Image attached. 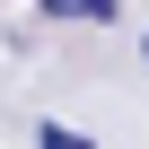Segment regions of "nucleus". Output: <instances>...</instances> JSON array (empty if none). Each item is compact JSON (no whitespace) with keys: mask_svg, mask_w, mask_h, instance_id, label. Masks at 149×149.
Returning <instances> with one entry per match:
<instances>
[{"mask_svg":"<svg viewBox=\"0 0 149 149\" xmlns=\"http://www.w3.org/2000/svg\"><path fill=\"white\" fill-rule=\"evenodd\" d=\"M140 53H149V44H140Z\"/></svg>","mask_w":149,"mask_h":149,"instance_id":"obj_3","label":"nucleus"},{"mask_svg":"<svg viewBox=\"0 0 149 149\" xmlns=\"http://www.w3.org/2000/svg\"><path fill=\"white\" fill-rule=\"evenodd\" d=\"M35 149H97V140H79V132H61V123H44V132H35Z\"/></svg>","mask_w":149,"mask_h":149,"instance_id":"obj_2","label":"nucleus"},{"mask_svg":"<svg viewBox=\"0 0 149 149\" xmlns=\"http://www.w3.org/2000/svg\"><path fill=\"white\" fill-rule=\"evenodd\" d=\"M114 9H123V0H44V18H97V26H105Z\"/></svg>","mask_w":149,"mask_h":149,"instance_id":"obj_1","label":"nucleus"}]
</instances>
